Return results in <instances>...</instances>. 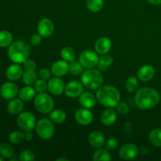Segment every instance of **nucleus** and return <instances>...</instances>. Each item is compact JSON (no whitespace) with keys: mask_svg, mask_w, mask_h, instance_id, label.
Wrapping results in <instances>:
<instances>
[{"mask_svg":"<svg viewBox=\"0 0 161 161\" xmlns=\"http://www.w3.org/2000/svg\"><path fill=\"white\" fill-rule=\"evenodd\" d=\"M19 160L20 161H33L35 160V155L31 151L24 150L20 153Z\"/></svg>","mask_w":161,"mask_h":161,"instance_id":"obj_38","label":"nucleus"},{"mask_svg":"<svg viewBox=\"0 0 161 161\" xmlns=\"http://www.w3.org/2000/svg\"><path fill=\"white\" fill-rule=\"evenodd\" d=\"M0 154L3 158L9 159L14 156V150L12 146L8 143H3L0 145Z\"/></svg>","mask_w":161,"mask_h":161,"instance_id":"obj_35","label":"nucleus"},{"mask_svg":"<svg viewBox=\"0 0 161 161\" xmlns=\"http://www.w3.org/2000/svg\"><path fill=\"white\" fill-rule=\"evenodd\" d=\"M138 78H137L136 76H130L127 78V80L125 82V88L128 92L133 93L137 91L138 88Z\"/></svg>","mask_w":161,"mask_h":161,"instance_id":"obj_31","label":"nucleus"},{"mask_svg":"<svg viewBox=\"0 0 161 161\" xmlns=\"http://www.w3.org/2000/svg\"><path fill=\"white\" fill-rule=\"evenodd\" d=\"M17 126L24 131H31L36 126V119L29 112H21L17 118Z\"/></svg>","mask_w":161,"mask_h":161,"instance_id":"obj_7","label":"nucleus"},{"mask_svg":"<svg viewBox=\"0 0 161 161\" xmlns=\"http://www.w3.org/2000/svg\"><path fill=\"white\" fill-rule=\"evenodd\" d=\"M61 57L64 61H68V62H72V61L75 60V50L71 47H64L61 51Z\"/></svg>","mask_w":161,"mask_h":161,"instance_id":"obj_32","label":"nucleus"},{"mask_svg":"<svg viewBox=\"0 0 161 161\" xmlns=\"http://www.w3.org/2000/svg\"><path fill=\"white\" fill-rule=\"evenodd\" d=\"M24 64V67H25V69H36V64L33 60L31 59H27L25 62L23 63Z\"/></svg>","mask_w":161,"mask_h":161,"instance_id":"obj_42","label":"nucleus"},{"mask_svg":"<svg viewBox=\"0 0 161 161\" xmlns=\"http://www.w3.org/2000/svg\"><path fill=\"white\" fill-rule=\"evenodd\" d=\"M99 57L97 53L92 50H85L79 56V61L84 69H93L97 65Z\"/></svg>","mask_w":161,"mask_h":161,"instance_id":"obj_8","label":"nucleus"},{"mask_svg":"<svg viewBox=\"0 0 161 161\" xmlns=\"http://www.w3.org/2000/svg\"><path fill=\"white\" fill-rule=\"evenodd\" d=\"M13 42V35L8 31H0V47H7Z\"/></svg>","mask_w":161,"mask_h":161,"instance_id":"obj_30","label":"nucleus"},{"mask_svg":"<svg viewBox=\"0 0 161 161\" xmlns=\"http://www.w3.org/2000/svg\"><path fill=\"white\" fill-rule=\"evenodd\" d=\"M69 72V64L64 60H58L51 66V72L54 76L62 77Z\"/></svg>","mask_w":161,"mask_h":161,"instance_id":"obj_15","label":"nucleus"},{"mask_svg":"<svg viewBox=\"0 0 161 161\" xmlns=\"http://www.w3.org/2000/svg\"><path fill=\"white\" fill-rule=\"evenodd\" d=\"M113 63V58L110 55L106 54H102V56L99 57L98 63H97V67L100 70L104 71L106 70L108 68H109Z\"/></svg>","mask_w":161,"mask_h":161,"instance_id":"obj_27","label":"nucleus"},{"mask_svg":"<svg viewBox=\"0 0 161 161\" xmlns=\"http://www.w3.org/2000/svg\"><path fill=\"white\" fill-rule=\"evenodd\" d=\"M147 2L152 5H160L161 4V0H147Z\"/></svg>","mask_w":161,"mask_h":161,"instance_id":"obj_45","label":"nucleus"},{"mask_svg":"<svg viewBox=\"0 0 161 161\" xmlns=\"http://www.w3.org/2000/svg\"><path fill=\"white\" fill-rule=\"evenodd\" d=\"M42 36L41 35H39V33H36V34H33L32 36L30 38V43L34 47H36V46H39V44L42 42Z\"/></svg>","mask_w":161,"mask_h":161,"instance_id":"obj_41","label":"nucleus"},{"mask_svg":"<svg viewBox=\"0 0 161 161\" xmlns=\"http://www.w3.org/2000/svg\"><path fill=\"white\" fill-rule=\"evenodd\" d=\"M49 118L54 124H62L66 119V113L59 108L53 109L49 113Z\"/></svg>","mask_w":161,"mask_h":161,"instance_id":"obj_25","label":"nucleus"},{"mask_svg":"<svg viewBox=\"0 0 161 161\" xmlns=\"http://www.w3.org/2000/svg\"><path fill=\"white\" fill-rule=\"evenodd\" d=\"M156 70L153 68V66L150 64H146L143 65L138 69L137 72V76L138 80H140L142 82H149L153 79L155 76Z\"/></svg>","mask_w":161,"mask_h":161,"instance_id":"obj_16","label":"nucleus"},{"mask_svg":"<svg viewBox=\"0 0 161 161\" xmlns=\"http://www.w3.org/2000/svg\"><path fill=\"white\" fill-rule=\"evenodd\" d=\"M139 153H141L142 155L146 156L149 153V149H148V147H146V146H142V147L139 149Z\"/></svg>","mask_w":161,"mask_h":161,"instance_id":"obj_44","label":"nucleus"},{"mask_svg":"<svg viewBox=\"0 0 161 161\" xmlns=\"http://www.w3.org/2000/svg\"><path fill=\"white\" fill-rule=\"evenodd\" d=\"M47 86H48V91H50V94L55 96H59L63 92H64L65 85H64V81L60 77L55 76L50 79L47 83Z\"/></svg>","mask_w":161,"mask_h":161,"instance_id":"obj_13","label":"nucleus"},{"mask_svg":"<svg viewBox=\"0 0 161 161\" xmlns=\"http://www.w3.org/2000/svg\"><path fill=\"white\" fill-rule=\"evenodd\" d=\"M96 102L97 97L91 92H83L79 97V103L83 108L91 109L95 106Z\"/></svg>","mask_w":161,"mask_h":161,"instance_id":"obj_18","label":"nucleus"},{"mask_svg":"<svg viewBox=\"0 0 161 161\" xmlns=\"http://www.w3.org/2000/svg\"><path fill=\"white\" fill-rule=\"evenodd\" d=\"M118 146H119V141L115 137H110L109 138L107 139L106 142H105L106 149L109 151L115 150L116 149H117Z\"/></svg>","mask_w":161,"mask_h":161,"instance_id":"obj_37","label":"nucleus"},{"mask_svg":"<svg viewBox=\"0 0 161 161\" xmlns=\"http://www.w3.org/2000/svg\"><path fill=\"white\" fill-rule=\"evenodd\" d=\"M139 153V149L136 145L133 143H127L124 145L119 149V156L124 160H134L138 157Z\"/></svg>","mask_w":161,"mask_h":161,"instance_id":"obj_9","label":"nucleus"},{"mask_svg":"<svg viewBox=\"0 0 161 161\" xmlns=\"http://www.w3.org/2000/svg\"><path fill=\"white\" fill-rule=\"evenodd\" d=\"M51 71L49 70L47 68H42L39 70V75L40 77V79H42L44 80H49L51 77Z\"/></svg>","mask_w":161,"mask_h":161,"instance_id":"obj_40","label":"nucleus"},{"mask_svg":"<svg viewBox=\"0 0 161 161\" xmlns=\"http://www.w3.org/2000/svg\"><path fill=\"white\" fill-rule=\"evenodd\" d=\"M88 142L92 147L100 149L105 143V135L99 130H94L88 136Z\"/></svg>","mask_w":161,"mask_h":161,"instance_id":"obj_17","label":"nucleus"},{"mask_svg":"<svg viewBox=\"0 0 161 161\" xmlns=\"http://www.w3.org/2000/svg\"><path fill=\"white\" fill-rule=\"evenodd\" d=\"M94 161H109L112 160V156L109 150L107 149H98L93 155Z\"/></svg>","mask_w":161,"mask_h":161,"instance_id":"obj_26","label":"nucleus"},{"mask_svg":"<svg viewBox=\"0 0 161 161\" xmlns=\"http://www.w3.org/2000/svg\"><path fill=\"white\" fill-rule=\"evenodd\" d=\"M112 41L108 37H101L96 41L94 48L99 54H105L108 53L112 48Z\"/></svg>","mask_w":161,"mask_h":161,"instance_id":"obj_19","label":"nucleus"},{"mask_svg":"<svg viewBox=\"0 0 161 161\" xmlns=\"http://www.w3.org/2000/svg\"><path fill=\"white\" fill-rule=\"evenodd\" d=\"M104 78L101 72L97 69H87L81 75V83L89 90H97L102 86Z\"/></svg>","mask_w":161,"mask_h":161,"instance_id":"obj_4","label":"nucleus"},{"mask_svg":"<svg viewBox=\"0 0 161 161\" xmlns=\"http://www.w3.org/2000/svg\"><path fill=\"white\" fill-rule=\"evenodd\" d=\"M0 161H3V158H2V157H0Z\"/></svg>","mask_w":161,"mask_h":161,"instance_id":"obj_47","label":"nucleus"},{"mask_svg":"<svg viewBox=\"0 0 161 161\" xmlns=\"http://www.w3.org/2000/svg\"><path fill=\"white\" fill-rule=\"evenodd\" d=\"M57 161H69V158H64V157H60L57 159Z\"/></svg>","mask_w":161,"mask_h":161,"instance_id":"obj_46","label":"nucleus"},{"mask_svg":"<svg viewBox=\"0 0 161 161\" xmlns=\"http://www.w3.org/2000/svg\"><path fill=\"white\" fill-rule=\"evenodd\" d=\"M25 139L28 142L31 141V140L33 139V138H34L33 134L31 133V131H26V133H25Z\"/></svg>","mask_w":161,"mask_h":161,"instance_id":"obj_43","label":"nucleus"},{"mask_svg":"<svg viewBox=\"0 0 161 161\" xmlns=\"http://www.w3.org/2000/svg\"><path fill=\"white\" fill-rule=\"evenodd\" d=\"M35 89L38 93H45L48 90V86L46 82V80L40 79L37 80L34 84Z\"/></svg>","mask_w":161,"mask_h":161,"instance_id":"obj_36","label":"nucleus"},{"mask_svg":"<svg viewBox=\"0 0 161 161\" xmlns=\"http://www.w3.org/2000/svg\"><path fill=\"white\" fill-rule=\"evenodd\" d=\"M160 95L157 90L151 87H142L136 91L135 95V105L142 110L154 108L159 104Z\"/></svg>","mask_w":161,"mask_h":161,"instance_id":"obj_1","label":"nucleus"},{"mask_svg":"<svg viewBox=\"0 0 161 161\" xmlns=\"http://www.w3.org/2000/svg\"><path fill=\"white\" fill-rule=\"evenodd\" d=\"M23 101L20 98H13L9 102L7 110L11 115H18L23 111Z\"/></svg>","mask_w":161,"mask_h":161,"instance_id":"obj_22","label":"nucleus"},{"mask_svg":"<svg viewBox=\"0 0 161 161\" xmlns=\"http://www.w3.org/2000/svg\"><path fill=\"white\" fill-rule=\"evenodd\" d=\"M36 89L31 87V86H24L19 91L18 96L19 98L21 99L23 102H29L31 99L35 98L36 97Z\"/></svg>","mask_w":161,"mask_h":161,"instance_id":"obj_23","label":"nucleus"},{"mask_svg":"<svg viewBox=\"0 0 161 161\" xmlns=\"http://www.w3.org/2000/svg\"><path fill=\"white\" fill-rule=\"evenodd\" d=\"M75 119L80 125L87 126L94 120V114L89 108H80L75 111Z\"/></svg>","mask_w":161,"mask_h":161,"instance_id":"obj_10","label":"nucleus"},{"mask_svg":"<svg viewBox=\"0 0 161 161\" xmlns=\"http://www.w3.org/2000/svg\"><path fill=\"white\" fill-rule=\"evenodd\" d=\"M23 69L20 65L15 63L14 64H11L7 68L6 72V77L11 81H17L19 79L21 78L23 75Z\"/></svg>","mask_w":161,"mask_h":161,"instance_id":"obj_20","label":"nucleus"},{"mask_svg":"<svg viewBox=\"0 0 161 161\" xmlns=\"http://www.w3.org/2000/svg\"><path fill=\"white\" fill-rule=\"evenodd\" d=\"M36 130L39 138L44 140H48L54 135V125L50 118H42L36 124Z\"/></svg>","mask_w":161,"mask_h":161,"instance_id":"obj_6","label":"nucleus"},{"mask_svg":"<svg viewBox=\"0 0 161 161\" xmlns=\"http://www.w3.org/2000/svg\"><path fill=\"white\" fill-rule=\"evenodd\" d=\"M151 144L157 147H161V128L153 129L149 135Z\"/></svg>","mask_w":161,"mask_h":161,"instance_id":"obj_28","label":"nucleus"},{"mask_svg":"<svg viewBox=\"0 0 161 161\" xmlns=\"http://www.w3.org/2000/svg\"><path fill=\"white\" fill-rule=\"evenodd\" d=\"M38 33L44 38L50 37L54 31V24L50 19L42 18L37 25Z\"/></svg>","mask_w":161,"mask_h":161,"instance_id":"obj_11","label":"nucleus"},{"mask_svg":"<svg viewBox=\"0 0 161 161\" xmlns=\"http://www.w3.org/2000/svg\"><path fill=\"white\" fill-rule=\"evenodd\" d=\"M97 100L101 105L106 108H113L117 105L120 100V93L116 87L110 85L102 86L96 92Z\"/></svg>","mask_w":161,"mask_h":161,"instance_id":"obj_2","label":"nucleus"},{"mask_svg":"<svg viewBox=\"0 0 161 161\" xmlns=\"http://www.w3.org/2000/svg\"><path fill=\"white\" fill-rule=\"evenodd\" d=\"M22 80L25 85L31 86V85L35 84L37 80V73L36 72V69H25L22 75Z\"/></svg>","mask_w":161,"mask_h":161,"instance_id":"obj_24","label":"nucleus"},{"mask_svg":"<svg viewBox=\"0 0 161 161\" xmlns=\"http://www.w3.org/2000/svg\"><path fill=\"white\" fill-rule=\"evenodd\" d=\"M9 139L12 144H20L25 139V135L23 132L15 130V131H13L9 134Z\"/></svg>","mask_w":161,"mask_h":161,"instance_id":"obj_34","label":"nucleus"},{"mask_svg":"<svg viewBox=\"0 0 161 161\" xmlns=\"http://www.w3.org/2000/svg\"><path fill=\"white\" fill-rule=\"evenodd\" d=\"M117 119V114L116 111L112 109V108H108V109L105 110L101 116V121L103 125L109 127L113 125Z\"/></svg>","mask_w":161,"mask_h":161,"instance_id":"obj_21","label":"nucleus"},{"mask_svg":"<svg viewBox=\"0 0 161 161\" xmlns=\"http://www.w3.org/2000/svg\"><path fill=\"white\" fill-rule=\"evenodd\" d=\"M83 92V85L81 82L73 80V81H70L65 85L64 93H65L66 96H68L70 98L79 97Z\"/></svg>","mask_w":161,"mask_h":161,"instance_id":"obj_12","label":"nucleus"},{"mask_svg":"<svg viewBox=\"0 0 161 161\" xmlns=\"http://www.w3.org/2000/svg\"><path fill=\"white\" fill-rule=\"evenodd\" d=\"M31 49L26 42L18 40L11 43L8 49L9 58L16 64L24 63L29 58Z\"/></svg>","mask_w":161,"mask_h":161,"instance_id":"obj_3","label":"nucleus"},{"mask_svg":"<svg viewBox=\"0 0 161 161\" xmlns=\"http://www.w3.org/2000/svg\"><path fill=\"white\" fill-rule=\"evenodd\" d=\"M35 108L42 114H48L54 107L53 98L47 93H39L34 98Z\"/></svg>","mask_w":161,"mask_h":161,"instance_id":"obj_5","label":"nucleus"},{"mask_svg":"<svg viewBox=\"0 0 161 161\" xmlns=\"http://www.w3.org/2000/svg\"><path fill=\"white\" fill-rule=\"evenodd\" d=\"M83 69L84 68L82 66L80 61H72L69 64V72H70L71 75H74V76L81 75V73H83Z\"/></svg>","mask_w":161,"mask_h":161,"instance_id":"obj_33","label":"nucleus"},{"mask_svg":"<svg viewBox=\"0 0 161 161\" xmlns=\"http://www.w3.org/2000/svg\"><path fill=\"white\" fill-rule=\"evenodd\" d=\"M87 9L93 13H97L103 8L104 0H86Z\"/></svg>","mask_w":161,"mask_h":161,"instance_id":"obj_29","label":"nucleus"},{"mask_svg":"<svg viewBox=\"0 0 161 161\" xmlns=\"http://www.w3.org/2000/svg\"><path fill=\"white\" fill-rule=\"evenodd\" d=\"M116 108L117 113H119L121 115L127 114L130 111V107L125 102H119L116 106Z\"/></svg>","mask_w":161,"mask_h":161,"instance_id":"obj_39","label":"nucleus"},{"mask_svg":"<svg viewBox=\"0 0 161 161\" xmlns=\"http://www.w3.org/2000/svg\"><path fill=\"white\" fill-rule=\"evenodd\" d=\"M18 92L17 86L12 82H6L3 83L0 88V95L6 100H11L14 98Z\"/></svg>","mask_w":161,"mask_h":161,"instance_id":"obj_14","label":"nucleus"}]
</instances>
